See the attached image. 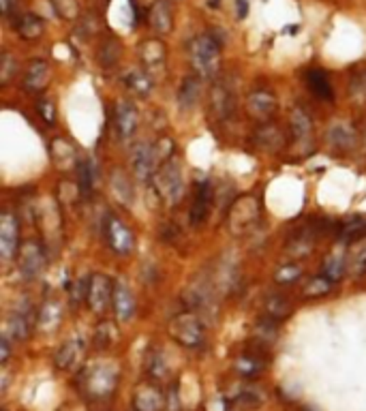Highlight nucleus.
<instances>
[{"label":"nucleus","mask_w":366,"mask_h":411,"mask_svg":"<svg viewBox=\"0 0 366 411\" xmlns=\"http://www.w3.org/2000/svg\"><path fill=\"white\" fill-rule=\"evenodd\" d=\"M17 266H19V272L24 274L26 281H32L36 279L39 274L43 270V251L39 246L34 240H28L19 246V253H17Z\"/></svg>","instance_id":"15"},{"label":"nucleus","mask_w":366,"mask_h":411,"mask_svg":"<svg viewBox=\"0 0 366 411\" xmlns=\"http://www.w3.org/2000/svg\"><path fill=\"white\" fill-rule=\"evenodd\" d=\"M163 163L165 161H163V156H161L157 144H154V146L140 144L131 154V169L135 173V178H140V180L152 178L154 171H157Z\"/></svg>","instance_id":"6"},{"label":"nucleus","mask_w":366,"mask_h":411,"mask_svg":"<svg viewBox=\"0 0 366 411\" xmlns=\"http://www.w3.org/2000/svg\"><path fill=\"white\" fill-rule=\"evenodd\" d=\"M212 204H215V189H212V185L208 180L197 182L195 200H193V206H191V225L193 227H200L208 221Z\"/></svg>","instance_id":"16"},{"label":"nucleus","mask_w":366,"mask_h":411,"mask_svg":"<svg viewBox=\"0 0 366 411\" xmlns=\"http://www.w3.org/2000/svg\"><path fill=\"white\" fill-rule=\"evenodd\" d=\"M84 356H86V347H84V343L80 339L67 341V343L61 345V349L56 351L54 364L61 368V370L73 373V370H77V368L84 364Z\"/></svg>","instance_id":"17"},{"label":"nucleus","mask_w":366,"mask_h":411,"mask_svg":"<svg viewBox=\"0 0 366 411\" xmlns=\"http://www.w3.org/2000/svg\"><path fill=\"white\" fill-rule=\"evenodd\" d=\"M138 54H140L142 65L148 71H161L165 67L167 52H165V45L159 41V39H146V41H142L140 48H138Z\"/></svg>","instance_id":"21"},{"label":"nucleus","mask_w":366,"mask_h":411,"mask_svg":"<svg viewBox=\"0 0 366 411\" xmlns=\"http://www.w3.org/2000/svg\"><path fill=\"white\" fill-rule=\"evenodd\" d=\"M32 315H28L26 310H13L9 319H7V332H5V337L11 339V341H24L28 335H30V330H32Z\"/></svg>","instance_id":"25"},{"label":"nucleus","mask_w":366,"mask_h":411,"mask_svg":"<svg viewBox=\"0 0 366 411\" xmlns=\"http://www.w3.org/2000/svg\"><path fill=\"white\" fill-rule=\"evenodd\" d=\"M327 142H330L338 152H347L356 142V133L347 123H334L330 127V131H327Z\"/></svg>","instance_id":"30"},{"label":"nucleus","mask_w":366,"mask_h":411,"mask_svg":"<svg viewBox=\"0 0 366 411\" xmlns=\"http://www.w3.org/2000/svg\"><path fill=\"white\" fill-rule=\"evenodd\" d=\"M347 272L352 277H364L366 272V236L349 242V249H347Z\"/></svg>","instance_id":"27"},{"label":"nucleus","mask_w":366,"mask_h":411,"mask_svg":"<svg viewBox=\"0 0 366 411\" xmlns=\"http://www.w3.org/2000/svg\"><path fill=\"white\" fill-rule=\"evenodd\" d=\"M36 107H39V114L43 116V120H45L47 125H54V123H56V105H54L52 99H41V101L36 103Z\"/></svg>","instance_id":"45"},{"label":"nucleus","mask_w":366,"mask_h":411,"mask_svg":"<svg viewBox=\"0 0 366 411\" xmlns=\"http://www.w3.org/2000/svg\"><path fill=\"white\" fill-rule=\"evenodd\" d=\"M146 370H148L150 379H163V377L167 375L169 364H167L165 354H163L161 349L150 351V356H148V360H146Z\"/></svg>","instance_id":"35"},{"label":"nucleus","mask_w":366,"mask_h":411,"mask_svg":"<svg viewBox=\"0 0 366 411\" xmlns=\"http://www.w3.org/2000/svg\"><path fill=\"white\" fill-rule=\"evenodd\" d=\"M347 249H349V244L347 242H336L332 246V251L327 253V255L323 257L321 262V272L325 279H330L332 283H338L343 279V274L347 270Z\"/></svg>","instance_id":"19"},{"label":"nucleus","mask_w":366,"mask_h":411,"mask_svg":"<svg viewBox=\"0 0 366 411\" xmlns=\"http://www.w3.org/2000/svg\"><path fill=\"white\" fill-rule=\"evenodd\" d=\"M19 221L13 212H3L0 217V255L11 262L19 253Z\"/></svg>","instance_id":"10"},{"label":"nucleus","mask_w":366,"mask_h":411,"mask_svg":"<svg viewBox=\"0 0 366 411\" xmlns=\"http://www.w3.org/2000/svg\"><path fill=\"white\" fill-rule=\"evenodd\" d=\"M302 277V266L298 264H285L274 272V283L279 285H289V283H296Z\"/></svg>","instance_id":"40"},{"label":"nucleus","mask_w":366,"mask_h":411,"mask_svg":"<svg viewBox=\"0 0 366 411\" xmlns=\"http://www.w3.org/2000/svg\"><path fill=\"white\" fill-rule=\"evenodd\" d=\"M88 306L94 313H105L107 306L114 302V283L109 281L107 274H90L88 281V293H86Z\"/></svg>","instance_id":"8"},{"label":"nucleus","mask_w":366,"mask_h":411,"mask_svg":"<svg viewBox=\"0 0 366 411\" xmlns=\"http://www.w3.org/2000/svg\"><path fill=\"white\" fill-rule=\"evenodd\" d=\"M165 405V397L161 392L159 383H154V379L142 381L133 392V407L135 411H161Z\"/></svg>","instance_id":"14"},{"label":"nucleus","mask_w":366,"mask_h":411,"mask_svg":"<svg viewBox=\"0 0 366 411\" xmlns=\"http://www.w3.org/2000/svg\"><path fill=\"white\" fill-rule=\"evenodd\" d=\"M52 7L58 15L65 17V19H75L77 13H80L77 0H52Z\"/></svg>","instance_id":"44"},{"label":"nucleus","mask_w":366,"mask_h":411,"mask_svg":"<svg viewBox=\"0 0 366 411\" xmlns=\"http://www.w3.org/2000/svg\"><path fill=\"white\" fill-rule=\"evenodd\" d=\"M0 5H3V11H5V13H9V9H11V5H13V0H0Z\"/></svg>","instance_id":"48"},{"label":"nucleus","mask_w":366,"mask_h":411,"mask_svg":"<svg viewBox=\"0 0 366 411\" xmlns=\"http://www.w3.org/2000/svg\"><path fill=\"white\" fill-rule=\"evenodd\" d=\"M114 125L116 133L122 142H129L140 127V112L131 101H118L114 107Z\"/></svg>","instance_id":"13"},{"label":"nucleus","mask_w":366,"mask_h":411,"mask_svg":"<svg viewBox=\"0 0 366 411\" xmlns=\"http://www.w3.org/2000/svg\"><path fill=\"white\" fill-rule=\"evenodd\" d=\"M52 154V161L61 167V169H67V167H71L75 161H77V152H75V148L67 142V140H63V137H58V140H54V144H52V150H50Z\"/></svg>","instance_id":"32"},{"label":"nucleus","mask_w":366,"mask_h":411,"mask_svg":"<svg viewBox=\"0 0 366 411\" xmlns=\"http://www.w3.org/2000/svg\"><path fill=\"white\" fill-rule=\"evenodd\" d=\"M225 401L229 403V407H236V405H240V407H255V405H259L263 401V392L257 386L248 383V379H242V381L231 386Z\"/></svg>","instance_id":"20"},{"label":"nucleus","mask_w":366,"mask_h":411,"mask_svg":"<svg viewBox=\"0 0 366 411\" xmlns=\"http://www.w3.org/2000/svg\"><path fill=\"white\" fill-rule=\"evenodd\" d=\"M306 84L311 88L319 99H325V101H332L334 99V92H332V86H330V77L325 75V71L321 69H311L306 73Z\"/></svg>","instance_id":"31"},{"label":"nucleus","mask_w":366,"mask_h":411,"mask_svg":"<svg viewBox=\"0 0 366 411\" xmlns=\"http://www.w3.org/2000/svg\"><path fill=\"white\" fill-rule=\"evenodd\" d=\"M189 56H191L193 71H195V75H200L202 80H210V77L219 75L221 48L210 34H200L197 39H193Z\"/></svg>","instance_id":"2"},{"label":"nucleus","mask_w":366,"mask_h":411,"mask_svg":"<svg viewBox=\"0 0 366 411\" xmlns=\"http://www.w3.org/2000/svg\"><path fill=\"white\" fill-rule=\"evenodd\" d=\"M236 90L227 80L217 82L210 88V107L219 120H227L236 112Z\"/></svg>","instance_id":"11"},{"label":"nucleus","mask_w":366,"mask_h":411,"mask_svg":"<svg viewBox=\"0 0 366 411\" xmlns=\"http://www.w3.org/2000/svg\"><path fill=\"white\" fill-rule=\"evenodd\" d=\"M9 354H11V343H9V339L5 337L3 343H0V362L7 364V362H9Z\"/></svg>","instance_id":"46"},{"label":"nucleus","mask_w":366,"mask_h":411,"mask_svg":"<svg viewBox=\"0 0 366 411\" xmlns=\"http://www.w3.org/2000/svg\"><path fill=\"white\" fill-rule=\"evenodd\" d=\"M114 313H116V319L118 322H129L135 313V298L131 289L122 283V281H116L114 283Z\"/></svg>","instance_id":"23"},{"label":"nucleus","mask_w":366,"mask_h":411,"mask_svg":"<svg viewBox=\"0 0 366 411\" xmlns=\"http://www.w3.org/2000/svg\"><path fill=\"white\" fill-rule=\"evenodd\" d=\"M289 123H292V131H294L298 146L313 144V118L308 116V112H304L302 107H296L292 116H289Z\"/></svg>","instance_id":"24"},{"label":"nucleus","mask_w":366,"mask_h":411,"mask_svg":"<svg viewBox=\"0 0 366 411\" xmlns=\"http://www.w3.org/2000/svg\"><path fill=\"white\" fill-rule=\"evenodd\" d=\"M61 322V306L56 302H47L41 310H39V326L43 330H54Z\"/></svg>","instance_id":"38"},{"label":"nucleus","mask_w":366,"mask_h":411,"mask_svg":"<svg viewBox=\"0 0 366 411\" xmlns=\"http://www.w3.org/2000/svg\"><path fill=\"white\" fill-rule=\"evenodd\" d=\"M167 332L178 345L189 347V349H197L200 345H204V339H206V326L195 310L178 313V315L169 322Z\"/></svg>","instance_id":"4"},{"label":"nucleus","mask_w":366,"mask_h":411,"mask_svg":"<svg viewBox=\"0 0 366 411\" xmlns=\"http://www.w3.org/2000/svg\"><path fill=\"white\" fill-rule=\"evenodd\" d=\"M202 77L200 75H189L182 80L180 84V90H178V103L180 107L186 112V109H193L197 103H200V96H202Z\"/></svg>","instance_id":"28"},{"label":"nucleus","mask_w":366,"mask_h":411,"mask_svg":"<svg viewBox=\"0 0 366 411\" xmlns=\"http://www.w3.org/2000/svg\"><path fill=\"white\" fill-rule=\"evenodd\" d=\"M332 281L330 279H325L323 274H317V277H313L311 281H308L304 285V296L306 298H319V296H325V293H330L332 289Z\"/></svg>","instance_id":"37"},{"label":"nucleus","mask_w":366,"mask_h":411,"mask_svg":"<svg viewBox=\"0 0 366 411\" xmlns=\"http://www.w3.org/2000/svg\"><path fill=\"white\" fill-rule=\"evenodd\" d=\"M103 231H105V240L109 244V249L116 253V255H129L135 246V236L133 231L116 217H107L105 225H103Z\"/></svg>","instance_id":"9"},{"label":"nucleus","mask_w":366,"mask_h":411,"mask_svg":"<svg viewBox=\"0 0 366 411\" xmlns=\"http://www.w3.org/2000/svg\"><path fill=\"white\" fill-rule=\"evenodd\" d=\"M118 58H120V43L118 41H114V39H109V41L101 48V67L103 69H111L116 63H118Z\"/></svg>","instance_id":"42"},{"label":"nucleus","mask_w":366,"mask_h":411,"mask_svg":"<svg viewBox=\"0 0 366 411\" xmlns=\"http://www.w3.org/2000/svg\"><path fill=\"white\" fill-rule=\"evenodd\" d=\"M236 11H238V19H244L248 13V5L246 0H236Z\"/></svg>","instance_id":"47"},{"label":"nucleus","mask_w":366,"mask_h":411,"mask_svg":"<svg viewBox=\"0 0 366 411\" xmlns=\"http://www.w3.org/2000/svg\"><path fill=\"white\" fill-rule=\"evenodd\" d=\"M154 191L165 206H176L184 195V176L176 159H167L152 176Z\"/></svg>","instance_id":"3"},{"label":"nucleus","mask_w":366,"mask_h":411,"mask_svg":"<svg viewBox=\"0 0 366 411\" xmlns=\"http://www.w3.org/2000/svg\"><path fill=\"white\" fill-rule=\"evenodd\" d=\"M50 77H52V69L45 61L30 63L24 75V90L28 94H41L50 84Z\"/></svg>","instance_id":"22"},{"label":"nucleus","mask_w":366,"mask_h":411,"mask_svg":"<svg viewBox=\"0 0 366 411\" xmlns=\"http://www.w3.org/2000/svg\"><path fill=\"white\" fill-rule=\"evenodd\" d=\"M150 26L157 34H167L173 26V17H171V11L165 3H157L152 9H150Z\"/></svg>","instance_id":"33"},{"label":"nucleus","mask_w":366,"mask_h":411,"mask_svg":"<svg viewBox=\"0 0 366 411\" xmlns=\"http://www.w3.org/2000/svg\"><path fill=\"white\" fill-rule=\"evenodd\" d=\"M120 370L111 362H94L84 368L80 377L82 394L90 401H107L118 388Z\"/></svg>","instance_id":"1"},{"label":"nucleus","mask_w":366,"mask_h":411,"mask_svg":"<svg viewBox=\"0 0 366 411\" xmlns=\"http://www.w3.org/2000/svg\"><path fill=\"white\" fill-rule=\"evenodd\" d=\"M255 144H257V148H261L266 152H281L285 146V137L279 127L266 123L255 131Z\"/></svg>","instance_id":"26"},{"label":"nucleus","mask_w":366,"mask_h":411,"mask_svg":"<svg viewBox=\"0 0 366 411\" xmlns=\"http://www.w3.org/2000/svg\"><path fill=\"white\" fill-rule=\"evenodd\" d=\"M255 335H257V343L261 345H272L274 339H277V319L268 317V319H261L259 324H255Z\"/></svg>","instance_id":"39"},{"label":"nucleus","mask_w":366,"mask_h":411,"mask_svg":"<svg viewBox=\"0 0 366 411\" xmlns=\"http://www.w3.org/2000/svg\"><path fill=\"white\" fill-rule=\"evenodd\" d=\"M17 32L22 39H39L43 34V19L41 17H36V15H22L19 17V22L15 24Z\"/></svg>","instance_id":"34"},{"label":"nucleus","mask_w":366,"mask_h":411,"mask_svg":"<svg viewBox=\"0 0 366 411\" xmlns=\"http://www.w3.org/2000/svg\"><path fill=\"white\" fill-rule=\"evenodd\" d=\"M125 86L135 96H148L154 88V82L144 69H131L125 73Z\"/></svg>","instance_id":"29"},{"label":"nucleus","mask_w":366,"mask_h":411,"mask_svg":"<svg viewBox=\"0 0 366 411\" xmlns=\"http://www.w3.org/2000/svg\"><path fill=\"white\" fill-rule=\"evenodd\" d=\"M315 238H317V233H315L313 225H304L289 236V240L285 244V253L292 260H302L315 249V242H317Z\"/></svg>","instance_id":"18"},{"label":"nucleus","mask_w":366,"mask_h":411,"mask_svg":"<svg viewBox=\"0 0 366 411\" xmlns=\"http://www.w3.org/2000/svg\"><path fill=\"white\" fill-rule=\"evenodd\" d=\"M268 366V354L261 343H255L253 347H246L236 360V370L240 373L242 379L253 381L257 379Z\"/></svg>","instance_id":"7"},{"label":"nucleus","mask_w":366,"mask_h":411,"mask_svg":"<svg viewBox=\"0 0 366 411\" xmlns=\"http://www.w3.org/2000/svg\"><path fill=\"white\" fill-rule=\"evenodd\" d=\"M116 339H118V332H116V328L109 322H103L94 332V343H96V347H99V349L101 347H109Z\"/></svg>","instance_id":"43"},{"label":"nucleus","mask_w":366,"mask_h":411,"mask_svg":"<svg viewBox=\"0 0 366 411\" xmlns=\"http://www.w3.org/2000/svg\"><path fill=\"white\" fill-rule=\"evenodd\" d=\"M77 178H80V191L84 195H90L92 187H94V171H92L90 161H80V163H77Z\"/></svg>","instance_id":"41"},{"label":"nucleus","mask_w":366,"mask_h":411,"mask_svg":"<svg viewBox=\"0 0 366 411\" xmlns=\"http://www.w3.org/2000/svg\"><path fill=\"white\" fill-rule=\"evenodd\" d=\"M277 107H279L277 96L272 92H268V90H253L244 101L246 114L253 120H259V123H268L270 118H272Z\"/></svg>","instance_id":"12"},{"label":"nucleus","mask_w":366,"mask_h":411,"mask_svg":"<svg viewBox=\"0 0 366 411\" xmlns=\"http://www.w3.org/2000/svg\"><path fill=\"white\" fill-rule=\"evenodd\" d=\"M259 221V200L255 195H242L227 210V227L234 236H244Z\"/></svg>","instance_id":"5"},{"label":"nucleus","mask_w":366,"mask_h":411,"mask_svg":"<svg viewBox=\"0 0 366 411\" xmlns=\"http://www.w3.org/2000/svg\"><path fill=\"white\" fill-rule=\"evenodd\" d=\"M266 313H268V317H272L277 322L287 319L289 315H292V302L283 296H270L266 300Z\"/></svg>","instance_id":"36"}]
</instances>
